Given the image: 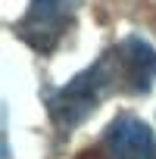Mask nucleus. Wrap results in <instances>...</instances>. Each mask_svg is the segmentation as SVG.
<instances>
[{
    "instance_id": "7ed1b4c3",
    "label": "nucleus",
    "mask_w": 156,
    "mask_h": 159,
    "mask_svg": "<svg viewBox=\"0 0 156 159\" xmlns=\"http://www.w3.org/2000/svg\"><path fill=\"white\" fill-rule=\"evenodd\" d=\"M103 150L109 159H156V137L137 116H116L106 128Z\"/></svg>"
},
{
    "instance_id": "20e7f679",
    "label": "nucleus",
    "mask_w": 156,
    "mask_h": 159,
    "mask_svg": "<svg viewBox=\"0 0 156 159\" xmlns=\"http://www.w3.org/2000/svg\"><path fill=\"white\" fill-rule=\"evenodd\" d=\"M125 78H128V94H147L156 81V47H150L140 34H128L119 44Z\"/></svg>"
},
{
    "instance_id": "f03ea898",
    "label": "nucleus",
    "mask_w": 156,
    "mask_h": 159,
    "mask_svg": "<svg viewBox=\"0 0 156 159\" xmlns=\"http://www.w3.org/2000/svg\"><path fill=\"white\" fill-rule=\"evenodd\" d=\"M78 0H31L16 22V38L38 53H53L75 22Z\"/></svg>"
},
{
    "instance_id": "f257e3e1",
    "label": "nucleus",
    "mask_w": 156,
    "mask_h": 159,
    "mask_svg": "<svg viewBox=\"0 0 156 159\" xmlns=\"http://www.w3.org/2000/svg\"><path fill=\"white\" fill-rule=\"evenodd\" d=\"M116 91H128V78H125L119 47H112L103 56H97L69 84L50 91L47 94V112H50V119L56 122L59 131H72L78 125H85L91 119V112L103 100H109Z\"/></svg>"
}]
</instances>
